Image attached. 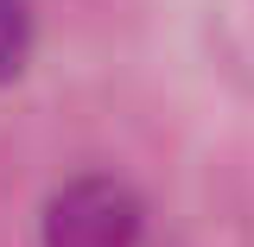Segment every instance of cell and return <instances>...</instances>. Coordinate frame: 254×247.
I'll list each match as a JSON object with an SVG mask.
<instances>
[{"label": "cell", "mask_w": 254, "mask_h": 247, "mask_svg": "<svg viewBox=\"0 0 254 247\" xmlns=\"http://www.w3.org/2000/svg\"><path fill=\"white\" fill-rule=\"evenodd\" d=\"M146 209L121 178H70L45 203V247H140Z\"/></svg>", "instance_id": "obj_1"}, {"label": "cell", "mask_w": 254, "mask_h": 247, "mask_svg": "<svg viewBox=\"0 0 254 247\" xmlns=\"http://www.w3.org/2000/svg\"><path fill=\"white\" fill-rule=\"evenodd\" d=\"M32 51V6L26 0H0V83L26 63Z\"/></svg>", "instance_id": "obj_2"}]
</instances>
